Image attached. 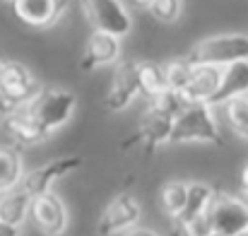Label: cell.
I'll use <instances>...</instances> for the list:
<instances>
[{"label":"cell","instance_id":"6da1fadb","mask_svg":"<svg viewBox=\"0 0 248 236\" xmlns=\"http://www.w3.org/2000/svg\"><path fill=\"white\" fill-rule=\"evenodd\" d=\"M183 109H186V104H183L181 94L166 89L162 96L150 101V109L140 123V130L123 142V152H128L133 145H138L145 155H152L159 145L169 142L171 130H173V121L178 118V113Z\"/></svg>","mask_w":248,"mask_h":236},{"label":"cell","instance_id":"7a4b0ae2","mask_svg":"<svg viewBox=\"0 0 248 236\" xmlns=\"http://www.w3.org/2000/svg\"><path fill=\"white\" fill-rule=\"evenodd\" d=\"M171 145H215L222 147L224 138L215 121V111L210 104L186 106L173 121V130L169 138Z\"/></svg>","mask_w":248,"mask_h":236},{"label":"cell","instance_id":"3957f363","mask_svg":"<svg viewBox=\"0 0 248 236\" xmlns=\"http://www.w3.org/2000/svg\"><path fill=\"white\" fill-rule=\"evenodd\" d=\"M186 61L193 68H229L234 63L248 61V36L246 34H219L200 41Z\"/></svg>","mask_w":248,"mask_h":236},{"label":"cell","instance_id":"277c9868","mask_svg":"<svg viewBox=\"0 0 248 236\" xmlns=\"http://www.w3.org/2000/svg\"><path fill=\"white\" fill-rule=\"evenodd\" d=\"M75 106H78V99L73 92H68L63 87H44L41 94L27 109L31 111V116L39 121V126L51 138L56 130H61L73 118Z\"/></svg>","mask_w":248,"mask_h":236},{"label":"cell","instance_id":"5b68a950","mask_svg":"<svg viewBox=\"0 0 248 236\" xmlns=\"http://www.w3.org/2000/svg\"><path fill=\"white\" fill-rule=\"evenodd\" d=\"M41 84L22 63H5L2 82H0V101L10 111H19L31 106V101L41 94Z\"/></svg>","mask_w":248,"mask_h":236},{"label":"cell","instance_id":"8992f818","mask_svg":"<svg viewBox=\"0 0 248 236\" xmlns=\"http://www.w3.org/2000/svg\"><path fill=\"white\" fill-rule=\"evenodd\" d=\"M80 2H82L87 19L92 22L96 31H106L123 39L133 29V19L121 0H80Z\"/></svg>","mask_w":248,"mask_h":236},{"label":"cell","instance_id":"52a82bcc","mask_svg":"<svg viewBox=\"0 0 248 236\" xmlns=\"http://www.w3.org/2000/svg\"><path fill=\"white\" fill-rule=\"evenodd\" d=\"M140 215H142V210H140L138 198L130 195V193H121L101 212L99 224H96V232H99V236L125 234V232H130V229L138 227Z\"/></svg>","mask_w":248,"mask_h":236},{"label":"cell","instance_id":"ba28073f","mask_svg":"<svg viewBox=\"0 0 248 236\" xmlns=\"http://www.w3.org/2000/svg\"><path fill=\"white\" fill-rule=\"evenodd\" d=\"M207 217L212 222V229L222 236H236L248 229V210L239 200V195L217 190V195L207 210Z\"/></svg>","mask_w":248,"mask_h":236},{"label":"cell","instance_id":"9c48e42d","mask_svg":"<svg viewBox=\"0 0 248 236\" xmlns=\"http://www.w3.org/2000/svg\"><path fill=\"white\" fill-rule=\"evenodd\" d=\"M82 166V157H61V159H51L41 166H36L34 171L24 173L22 178V188L36 198V195H44V193H51L53 183H58L61 178H65L68 173H73L75 169Z\"/></svg>","mask_w":248,"mask_h":236},{"label":"cell","instance_id":"30bf717a","mask_svg":"<svg viewBox=\"0 0 248 236\" xmlns=\"http://www.w3.org/2000/svg\"><path fill=\"white\" fill-rule=\"evenodd\" d=\"M29 215H31L36 229L44 236H63V232L68 229V207L53 193H44V195L31 198Z\"/></svg>","mask_w":248,"mask_h":236},{"label":"cell","instance_id":"8fae6325","mask_svg":"<svg viewBox=\"0 0 248 236\" xmlns=\"http://www.w3.org/2000/svg\"><path fill=\"white\" fill-rule=\"evenodd\" d=\"M140 94V79H138V63L133 61H123L118 63L116 73H113V82L104 96V106L113 113L125 111Z\"/></svg>","mask_w":248,"mask_h":236},{"label":"cell","instance_id":"7c38bea8","mask_svg":"<svg viewBox=\"0 0 248 236\" xmlns=\"http://www.w3.org/2000/svg\"><path fill=\"white\" fill-rule=\"evenodd\" d=\"M12 10L24 24L46 29L61 22L68 10V0H15Z\"/></svg>","mask_w":248,"mask_h":236},{"label":"cell","instance_id":"4fadbf2b","mask_svg":"<svg viewBox=\"0 0 248 236\" xmlns=\"http://www.w3.org/2000/svg\"><path fill=\"white\" fill-rule=\"evenodd\" d=\"M121 58V39L106 31H94L84 46V56L80 61V68L84 73H92L104 65H113Z\"/></svg>","mask_w":248,"mask_h":236},{"label":"cell","instance_id":"5bb4252c","mask_svg":"<svg viewBox=\"0 0 248 236\" xmlns=\"http://www.w3.org/2000/svg\"><path fill=\"white\" fill-rule=\"evenodd\" d=\"M5 133L17 142V145H39L44 140H48V133L39 126V121L31 116L29 109H19V111H10L2 121Z\"/></svg>","mask_w":248,"mask_h":236},{"label":"cell","instance_id":"9a60e30c","mask_svg":"<svg viewBox=\"0 0 248 236\" xmlns=\"http://www.w3.org/2000/svg\"><path fill=\"white\" fill-rule=\"evenodd\" d=\"M241 96H248V61L234 63L222 70L219 87L210 99V106H224L232 99H241Z\"/></svg>","mask_w":248,"mask_h":236},{"label":"cell","instance_id":"2e32d148","mask_svg":"<svg viewBox=\"0 0 248 236\" xmlns=\"http://www.w3.org/2000/svg\"><path fill=\"white\" fill-rule=\"evenodd\" d=\"M222 79V68H195L190 84L186 87V92L181 94L186 106L193 104H210V99L215 96L217 87Z\"/></svg>","mask_w":248,"mask_h":236},{"label":"cell","instance_id":"e0dca14e","mask_svg":"<svg viewBox=\"0 0 248 236\" xmlns=\"http://www.w3.org/2000/svg\"><path fill=\"white\" fill-rule=\"evenodd\" d=\"M29 212H31V195L22 186L15 190L0 193V222L22 227Z\"/></svg>","mask_w":248,"mask_h":236},{"label":"cell","instance_id":"ac0fdd59","mask_svg":"<svg viewBox=\"0 0 248 236\" xmlns=\"http://www.w3.org/2000/svg\"><path fill=\"white\" fill-rule=\"evenodd\" d=\"M215 195H217L215 186H210V183H205V181H188V200H186V210H183V215H181L176 222L183 224V222H190V220L198 217V215H205V212L210 210Z\"/></svg>","mask_w":248,"mask_h":236},{"label":"cell","instance_id":"d6986e66","mask_svg":"<svg viewBox=\"0 0 248 236\" xmlns=\"http://www.w3.org/2000/svg\"><path fill=\"white\" fill-rule=\"evenodd\" d=\"M24 178V161L15 147H0V193L19 188Z\"/></svg>","mask_w":248,"mask_h":236},{"label":"cell","instance_id":"ffe728a7","mask_svg":"<svg viewBox=\"0 0 248 236\" xmlns=\"http://www.w3.org/2000/svg\"><path fill=\"white\" fill-rule=\"evenodd\" d=\"M138 79H140V94L147 101H155L157 96H162L166 92V79L164 70L157 63L150 61H140L138 63Z\"/></svg>","mask_w":248,"mask_h":236},{"label":"cell","instance_id":"44dd1931","mask_svg":"<svg viewBox=\"0 0 248 236\" xmlns=\"http://www.w3.org/2000/svg\"><path fill=\"white\" fill-rule=\"evenodd\" d=\"M186 200H188V181H169L162 186L159 203H162V210L171 220H178L183 215Z\"/></svg>","mask_w":248,"mask_h":236},{"label":"cell","instance_id":"7402d4cb","mask_svg":"<svg viewBox=\"0 0 248 236\" xmlns=\"http://www.w3.org/2000/svg\"><path fill=\"white\" fill-rule=\"evenodd\" d=\"M164 70V79H166V89L169 92H176V94H183L186 87L190 84L195 68L186 61V58H176V61H169L162 65Z\"/></svg>","mask_w":248,"mask_h":236},{"label":"cell","instance_id":"603a6c76","mask_svg":"<svg viewBox=\"0 0 248 236\" xmlns=\"http://www.w3.org/2000/svg\"><path fill=\"white\" fill-rule=\"evenodd\" d=\"M224 116H227L232 133L241 138L244 142H248V96L232 99L229 104H224Z\"/></svg>","mask_w":248,"mask_h":236},{"label":"cell","instance_id":"cb8c5ba5","mask_svg":"<svg viewBox=\"0 0 248 236\" xmlns=\"http://www.w3.org/2000/svg\"><path fill=\"white\" fill-rule=\"evenodd\" d=\"M181 10H183V0H155L150 5V12L155 19L164 22V24H171L181 17Z\"/></svg>","mask_w":248,"mask_h":236},{"label":"cell","instance_id":"d4e9b609","mask_svg":"<svg viewBox=\"0 0 248 236\" xmlns=\"http://www.w3.org/2000/svg\"><path fill=\"white\" fill-rule=\"evenodd\" d=\"M181 232H183V236H212L215 234V229H212V222H210L207 212H205V215L193 217L190 222H183V224H181Z\"/></svg>","mask_w":248,"mask_h":236},{"label":"cell","instance_id":"484cf974","mask_svg":"<svg viewBox=\"0 0 248 236\" xmlns=\"http://www.w3.org/2000/svg\"><path fill=\"white\" fill-rule=\"evenodd\" d=\"M123 236H162L157 234L155 229H145V227H135V229H130V232H125Z\"/></svg>","mask_w":248,"mask_h":236},{"label":"cell","instance_id":"4316f807","mask_svg":"<svg viewBox=\"0 0 248 236\" xmlns=\"http://www.w3.org/2000/svg\"><path fill=\"white\" fill-rule=\"evenodd\" d=\"M0 236H19V227H12V224L0 222Z\"/></svg>","mask_w":248,"mask_h":236},{"label":"cell","instance_id":"83f0119b","mask_svg":"<svg viewBox=\"0 0 248 236\" xmlns=\"http://www.w3.org/2000/svg\"><path fill=\"white\" fill-rule=\"evenodd\" d=\"M241 190L248 193V161L244 164V169H241Z\"/></svg>","mask_w":248,"mask_h":236},{"label":"cell","instance_id":"f1b7e54d","mask_svg":"<svg viewBox=\"0 0 248 236\" xmlns=\"http://www.w3.org/2000/svg\"><path fill=\"white\" fill-rule=\"evenodd\" d=\"M239 200L244 203V207L248 210V193H246V190H241V193H239Z\"/></svg>","mask_w":248,"mask_h":236},{"label":"cell","instance_id":"f546056e","mask_svg":"<svg viewBox=\"0 0 248 236\" xmlns=\"http://www.w3.org/2000/svg\"><path fill=\"white\" fill-rule=\"evenodd\" d=\"M133 2H135V5H140V7H150L155 0H133Z\"/></svg>","mask_w":248,"mask_h":236},{"label":"cell","instance_id":"4dcf8cb0","mask_svg":"<svg viewBox=\"0 0 248 236\" xmlns=\"http://www.w3.org/2000/svg\"><path fill=\"white\" fill-rule=\"evenodd\" d=\"M2 70H5V63L0 61V82H2Z\"/></svg>","mask_w":248,"mask_h":236},{"label":"cell","instance_id":"1f68e13d","mask_svg":"<svg viewBox=\"0 0 248 236\" xmlns=\"http://www.w3.org/2000/svg\"><path fill=\"white\" fill-rule=\"evenodd\" d=\"M236 236H248V229H246V232H241V234H236Z\"/></svg>","mask_w":248,"mask_h":236},{"label":"cell","instance_id":"d6a6232c","mask_svg":"<svg viewBox=\"0 0 248 236\" xmlns=\"http://www.w3.org/2000/svg\"><path fill=\"white\" fill-rule=\"evenodd\" d=\"M7 2H15V0H7Z\"/></svg>","mask_w":248,"mask_h":236}]
</instances>
